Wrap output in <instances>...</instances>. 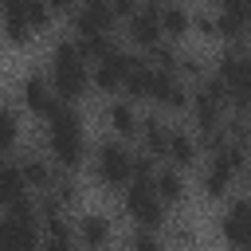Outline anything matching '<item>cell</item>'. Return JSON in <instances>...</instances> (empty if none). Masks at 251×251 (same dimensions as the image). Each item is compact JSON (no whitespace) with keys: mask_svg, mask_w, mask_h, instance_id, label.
<instances>
[{"mask_svg":"<svg viewBox=\"0 0 251 251\" xmlns=\"http://www.w3.org/2000/svg\"><path fill=\"white\" fill-rule=\"evenodd\" d=\"M43 122H47V149H51V161H55L59 169L75 173V169L86 161V133H82L78 110H75L67 98H59L55 110H51Z\"/></svg>","mask_w":251,"mask_h":251,"instance_id":"cell-1","label":"cell"},{"mask_svg":"<svg viewBox=\"0 0 251 251\" xmlns=\"http://www.w3.org/2000/svg\"><path fill=\"white\" fill-rule=\"evenodd\" d=\"M47 78H51L55 94L67 98V102H78L94 86V78L86 71V59L78 51V39H55L51 59H47Z\"/></svg>","mask_w":251,"mask_h":251,"instance_id":"cell-2","label":"cell"},{"mask_svg":"<svg viewBox=\"0 0 251 251\" xmlns=\"http://www.w3.org/2000/svg\"><path fill=\"white\" fill-rule=\"evenodd\" d=\"M122 208H126V216H129L137 227L161 231V227L169 224V204L161 200V192H157L153 180H133V184L126 188V196H122Z\"/></svg>","mask_w":251,"mask_h":251,"instance_id":"cell-3","label":"cell"},{"mask_svg":"<svg viewBox=\"0 0 251 251\" xmlns=\"http://www.w3.org/2000/svg\"><path fill=\"white\" fill-rule=\"evenodd\" d=\"M94 176L106 188H129L133 184V153L122 141H102L94 149Z\"/></svg>","mask_w":251,"mask_h":251,"instance_id":"cell-4","label":"cell"},{"mask_svg":"<svg viewBox=\"0 0 251 251\" xmlns=\"http://www.w3.org/2000/svg\"><path fill=\"white\" fill-rule=\"evenodd\" d=\"M216 75H220L231 90L251 94V51L239 47V43H231L227 51H220V59H216Z\"/></svg>","mask_w":251,"mask_h":251,"instance_id":"cell-5","label":"cell"},{"mask_svg":"<svg viewBox=\"0 0 251 251\" xmlns=\"http://www.w3.org/2000/svg\"><path fill=\"white\" fill-rule=\"evenodd\" d=\"M126 35H129V43H137V47H145V51H153L157 43H165L161 8H157V4H141V12L126 20Z\"/></svg>","mask_w":251,"mask_h":251,"instance_id":"cell-6","label":"cell"},{"mask_svg":"<svg viewBox=\"0 0 251 251\" xmlns=\"http://www.w3.org/2000/svg\"><path fill=\"white\" fill-rule=\"evenodd\" d=\"M55 102H59V94H55L51 78H43V75H24V82H20V106H24L27 114L47 118V114L55 110Z\"/></svg>","mask_w":251,"mask_h":251,"instance_id":"cell-7","label":"cell"},{"mask_svg":"<svg viewBox=\"0 0 251 251\" xmlns=\"http://www.w3.org/2000/svg\"><path fill=\"white\" fill-rule=\"evenodd\" d=\"M220 231L231 247H251V196H239L220 216Z\"/></svg>","mask_w":251,"mask_h":251,"instance_id":"cell-8","label":"cell"},{"mask_svg":"<svg viewBox=\"0 0 251 251\" xmlns=\"http://www.w3.org/2000/svg\"><path fill=\"white\" fill-rule=\"evenodd\" d=\"M149 102H157V110H188V102H192V90L173 75V71H161L157 67V78H153V94H149Z\"/></svg>","mask_w":251,"mask_h":251,"instance_id":"cell-9","label":"cell"},{"mask_svg":"<svg viewBox=\"0 0 251 251\" xmlns=\"http://www.w3.org/2000/svg\"><path fill=\"white\" fill-rule=\"evenodd\" d=\"M43 239H39V224H20V220H8L0 224V251H39Z\"/></svg>","mask_w":251,"mask_h":251,"instance_id":"cell-10","label":"cell"},{"mask_svg":"<svg viewBox=\"0 0 251 251\" xmlns=\"http://www.w3.org/2000/svg\"><path fill=\"white\" fill-rule=\"evenodd\" d=\"M20 161V169H24V176H27V184H31V192H47L55 180H59V165H51L47 157H39V153H20L16 157Z\"/></svg>","mask_w":251,"mask_h":251,"instance_id":"cell-11","label":"cell"},{"mask_svg":"<svg viewBox=\"0 0 251 251\" xmlns=\"http://www.w3.org/2000/svg\"><path fill=\"white\" fill-rule=\"evenodd\" d=\"M106 122H110V129L118 137H137L141 133V118H137V110H133L129 98H114L106 106Z\"/></svg>","mask_w":251,"mask_h":251,"instance_id":"cell-12","label":"cell"},{"mask_svg":"<svg viewBox=\"0 0 251 251\" xmlns=\"http://www.w3.org/2000/svg\"><path fill=\"white\" fill-rule=\"evenodd\" d=\"M176 169H192L196 165V157H200V137H192L188 129H180V126H173V133H169V153H165Z\"/></svg>","mask_w":251,"mask_h":251,"instance_id":"cell-13","label":"cell"},{"mask_svg":"<svg viewBox=\"0 0 251 251\" xmlns=\"http://www.w3.org/2000/svg\"><path fill=\"white\" fill-rule=\"evenodd\" d=\"M110 216H102V212H82L78 220H75V235L86 243V247H106L110 243Z\"/></svg>","mask_w":251,"mask_h":251,"instance_id":"cell-14","label":"cell"},{"mask_svg":"<svg viewBox=\"0 0 251 251\" xmlns=\"http://www.w3.org/2000/svg\"><path fill=\"white\" fill-rule=\"evenodd\" d=\"M169 133H173V126H165L157 114H149V118H141V149H149L153 157H165L169 153Z\"/></svg>","mask_w":251,"mask_h":251,"instance_id":"cell-15","label":"cell"},{"mask_svg":"<svg viewBox=\"0 0 251 251\" xmlns=\"http://www.w3.org/2000/svg\"><path fill=\"white\" fill-rule=\"evenodd\" d=\"M153 184H157V192H161V200H165V204H180V200L188 196L184 169H176V165H165V169H157Z\"/></svg>","mask_w":251,"mask_h":251,"instance_id":"cell-16","label":"cell"},{"mask_svg":"<svg viewBox=\"0 0 251 251\" xmlns=\"http://www.w3.org/2000/svg\"><path fill=\"white\" fill-rule=\"evenodd\" d=\"M231 180H235V173H227L224 165L208 161L204 173H200V192H204V200H224L227 188H231Z\"/></svg>","mask_w":251,"mask_h":251,"instance_id":"cell-17","label":"cell"},{"mask_svg":"<svg viewBox=\"0 0 251 251\" xmlns=\"http://www.w3.org/2000/svg\"><path fill=\"white\" fill-rule=\"evenodd\" d=\"M31 192V184H27V176H24V169H20V161L16 157H8V165H4V180H0V200H4V208L8 204H16L20 196H27Z\"/></svg>","mask_w":251,"mask_h":251,"instance_id":"cell-18","label":"cell"},{"mask_svg":"<svg viewBox=\"0 0 251 251\" xmlns=\"http://www.w3.org/2000/svg\"><path fill=\"white\" fill-rule=\"evenodd\" d=\"M4 8L20 12V16L35 27V35H39V31H47V27H51V16H55V8H51L47 0H8Z\"/></svg>","mask_w":251,"mask_h":251,"instance_id":"cell-19","label":"cell"},{"mask_svg":"<svg viewBox=\"0 0 251 251\" xmlns=\"http://www.w3.org/2000/svg\"><path fill=\"white\" fill-rule=\"evenodd\" d=\"M161 27H165V39H184V35H192V12L184 4H165Z\"/></svg>","mask_w":251,"mask_h":251,"instance_id":"cell-20","label":"cell"},{"mask_svg":"<svg viewBox=\"0 0 251 251\" xmlns=\"http://www.w3.org/2000/svg\"><path fill=\"white\" fill-rule=\"evenodd\" d=\"M153 78H157V67H153V63H137V67L129 71V78H126V98H129V102H149Z\"/></svg>","mask_w":251,"mask_h":251,"instance_id":"cell-21","label":"cell"},{"mask_svg":"<svg viewBox=\"0 0 251 251\" xmlns=\"http://www.w3.org/2000/svg\"><path fill=\"white\" fill-rule=\"evenodd\" d=\"M78 51H82L86 63H102L118 51V43L110 39V31H98V35H78Z\"/></svg>","mask_w":251,"mask_h":251,"instance_id":"cell-22","label":"cell"},{"mask_svg":"<svg viewBox=\"0 0 251 251\" xmlns=\"http://www.w3.org/2000/svg\"><path fill=\"white\" fill-rule=\"evenodd\" d=\"M4 31H8V43H12V47H24V43L35 39V27H31L20 12H12V8H8V20H4Z\"/></svg>","mask_w":251,"mask_h":251,"instance_id":"cell-23","label":"cell"},{"mask_svg":"<svg viewBox=\"0 0 251 251\" xmlns=\"http://www.w3.org/2000/svg\"><path fill=\"white\" fill-rule=\"evenodd\" d=\"M4 153L8 157H16V141H20V114H16V106H8L4 110Z\"/></svg>","mask_w":251,"mask_h":251,"instance_id":"cell-24","label":"cell"},{"mask_svg":"<svg viewBox=\"0 0 251 251\" xmlns=\"http://www.w3.org/2000/svg\"><path fill=\"white\" fill-rule=\"evenodd\" d=\"M126 247L129 251H161V239H157L153 227H133L129 239H126Z\"/></svg>","mask_w":251,"mask_h":251,"instance_id":"cell-25","label":"cell"},{"mask_svg":"<svg viewBox=\"0 0 251 251\" xmlns=\"http://www.w3.org/2000/svg\"><path fill=\"white\" fill-rule=\"evenodd\" d=\"M153 176H157V157L149 149L133 153V180H153Z\"/></svg>","mask_w":251,"mask_h":251,"instance_id":"cell-26","label":"cell"},{"mask_svg":"<svg viewBox=\"0 0 251 251\" xmlns=\"http://www.w3.org/2000/svg\"><path fill=\"white\" fill-rule=\"evenodd\" d=\"M192 31H196L200 39H220V24H216V16H208V12H192Z\"/></svg>","mask_w":251,"mask_h":251,"instance_id":"cell-27","label":"cell"},{"mask_svg":"<svg viewBox=\"0 0 251 251\" xmlns=\"http://www.w3.org/2000/svg\"><path fill=\"white\" fill-rule=\"evenodd\" d=\"M169 239H173L176 247H192V243H196V227H192L188 220H176V224L169 227Z\"/></svg>","mask_w":251,"mask_h":251,"instance_id":"cell-28","label":"cell"},{"mask_svg":"<svg viewBox=\"0 0 251 251\" xmlns=\"http://www.w3.org/2000/svg\"><path fill=\"white\" fill-rule=\"evenodd\" d=\"M220 12L224 16H235V20H243L251 27V0H220Z\"/></svg>","mask_w":251,"mask_h":251,"instance_id":"cell-29","label":"cell"},{"mask_svg":"<svg viewBox=\"0 0 251 251\" xmlns=\"http://www.w3.org/2000/svg\"><path fill=\"white\" fill-rule=\"evenodd\" d=\"M176 71H180V75H192V78H204L208 67H204L200 55H180V67H176Z\"/></svg>","mask_w":251,"mask_h":251,"instance_id":"cell-30","label":"cell"},{"mask_svg":"<svg viewBox=\"0 0 251 251\" xmlns=\"http://www.w3.org/2000/svg\"><path fill=\"white\" fill-rule=\"evenodd\" d=\"M141 12V0H114V16L118 20H129V16H137Z\"/></svg>","mask_w":251,"mask_h":251,"instance_id":"cell-31","label":"cell"},{"mask_svg":"<svg viewBox=\"0 0 251 251\" xmlns=\"http://www.w3.org/2000/svg\"><path fill=\"white\" fill-rule=\"evenodd\" d=\"M39 251H75V243H71V239H59V235H47Z\"/></svg>","mask_w":251,"mask_h":251,"instance_id":"cell-32","label":"cell"},{"mask_svg":"<svg viewBox=\"0 0 251 251\" xmlns=\"http://www.w3.org/2000/svg\"><path fill=\"white\" fill-rule=\"evenodd\" d=\"M47 4H51L55 12H75V8H78V0H47Z\"/></svg>","mask_w":251,"mask_h":251,"instance_id":"cell-33","label":"cell"},{"mask_svg":"<svg viewBox=\"0 0 251 251\" xmlns=\"http://www.w3.org/2000/svg\"><path fill=\"white\" fill-rule=\"evenodd\" d=\"M243 184H247V196H251V165H247V173H243Z\"/></svg>","mask_w":251,"mask_h":251,"instance_id":"cell-34","label":"cell"},{"mask_svg":"<svg viewBox=\"0 0 251 251\" xmlns=\"http://www.w3.org/2000/svg\"><path fill=\"white\" fill-rule=\"evenodd\" d=\"M235 251H251V247H235Z\"/></svg>","mask_w":251,"mask_h":251,"instance_id":"cell-35","label":"cell"},{"mask_svg":"<svg viewBox=\"0 0 251 251\" xmlns=\"http://www.w3.org/2000/svg\"><path fill=\"white\" fill-rule=\"evenodd\" d=\"M86 251H102V247H86Z\"/></svg>","mask_w":251,"mask_h":251,"instance_id":"cell-36","label":"cell"}]
</instances>
